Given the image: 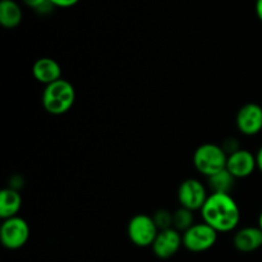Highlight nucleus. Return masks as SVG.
<instances>
[{"mask_svg":"<svg viewBox=\"0 0 262 262\" xmlns=\"http://www.w3.org/2000/svg\"><path fill=\"white\" fill-rule=\"evenodd\" d=\"M200 212L204 223L217 233L232 232L241 220L239 207L229 193H210Z\"/></svg>","mask_w":262,"mask_h":262,"instance_id":"obj_1","label":"nucleus"},{"mask_svg":"<svg viewBox=\"0 0 262 262\" xmlns=\"http://www.w3.org/2000/svg\"><path fill=\"white\" fill-rule=\"evenodd\" d=\"M42 106L49 114L61 115L72 109L76 101V90L67 79L60 78L45 86L42 92Z\"/></svg>","mask_w":262,"mask_h":262,"instance_id":"obj_2","label":"nucleus"},{"mask_svg":"<svg viewBox=\"0 0 262 262\" xmlns=\"http://www.w3.org/2000/svg\"><path fill=\"white\" fill-rule=\"evenodd\" d=\"M228 155L224 148L215 143H204L193 154V165L206 178L227 169Z\"/></svg>","mask_w":262,"mask_h":262,"instance_id":"obj_3","label":"nucleus"},{"mask_svg":"<svg viewBox=\"0 0 262 262\" xmlns=\"http://www.w3.org/2000/svg\"><path fill=\"white\" fill-rule=\"evenodd\" d=\"M159 232L160 230L154 222V217L148 215L138 214L128 223V238L137 247H151Z\"/></svg>","mask_w":262,"mask_h":262,"instance_id":"obj_4","label":"nucleus"},{"mask_svg":"<svg viewBox=\"0 0 262 262\" xmlns=\"http://www.w3.org/2000/svg\"><path fill=\"white\" fill-rule=\"evenodd\" d=\"M183 246L186 250L193 253L209 251L217 241V232L206 223H196L188 230L182 233Z\"/></svg>","mask_w":262,"mask_h":262,"instance_id":"obj_5","label":"nucleus"},{"mask_svg":"<svg viewBox=\"0 0 262 262\" xmlns=\"http://www.w3.org/2000/svg\"><path fill=\"white\" fill-rule=\"evenodd\" d=\"M30 238V227L19 216L5 219L0 227V241L7 250L15 251L22 248Z\"/></svg>","mask_w":262,"mask_h":262,"instance_id":"obj_6","label":"nucleus"},{"mask_svg":"<svg viewBox=\"0 0 262 262\" xmlns=\"http://www.w3.org/2000/svg\"><path fill=\"white\" fill-rule=\"evenodd\" d=\"M209 197L206 186L199 179L189 178L181 183L178 188V201L181 207L188 209L191 211L201 210Z\"/></svg>","mask_w":262,"mask_h":262,"instance_id":"obj_7","label":"nucleus"},{"mask_svg":"<svg viewBox=\"0 0 262 262\" xmlns=\"http://www.w3.org/2000/svg\"><path fill=\"white\" fill-rule=\"evenodd\" d=\"M182 246H183L182 233L174 228H169V229L159 232L151 248H152V252L156 257L161 258V260H168V258H171L178 253Z\"/></svg>","mask_w":262,"mask_h":262,"instance_id":"obj_8","label":"nucleus"},{"mask_svg":"<svg viewBox=\"0 0 262 262\" xmlns=\"http://www.w3.org/2000/svg\"><path fill=\"white\" fill-rule=\"evenodd\" d=\"M235 124L242 135H258L262 130V107L255 102L243 105L237 113Z\"/></svg>","mask_w":262,"mask_h":262,"instance_id":"obj_9","label":"nucleus"},{"mask_svg":"<svg viewBox=\"0 0 262 262\" xmlns=\"http://www.w3.org/2000/svg\"><path fill=\"white\" fill-rule=\"evenodd\" d=\"M257 168L256 155L251 151L239 148L235 152L228 155L227 170L234 177L235 179L247 178Z\"/></svg>","mask_w":262,"mask_h":262,"instance_id":"obj_10","label":"nucleus"},{"mask_svg":"<svg viewBox=\"0 0 262 262\" xmlns=\"http://www.w3.org/2000/svg\"><path fill=\"white\" fill-rule=\"evenodd\" d=\"M233 245L242 253L255 252L262 247V230L258 227L242 228L235 232Z\"/></svg>","mask_w":262,"mask_h":262,"instance_id":"obj_11","label":"nucleus"},{"mask_svg":"<svg viewBox=\"0 0 262 262\" xmlns=\"http://www.w3.org/2000/svg\"><path fill=\"white\" fill-rule=\"evenodd\" d=\"M32 74L36 81L48 86L61 78V68L54 59L40 58L33 64Z\"/></svg>","mask_w":262,"mask_h":262,"instance_id":"obj_12","label":"nucleus"},{"mask_svg":"<svg viewBox=\"0 0 262 262\" xmlns=\"http://www.w3.org/2000/svg\"><path fill=\"white\" fill-rule=\"evenodd\" d=\"M20 207H22V197L19 191L8 187L0 192V217L3 220L18 216Z\"/></svg>","mask_w":262,"mask_h":262,"instance_id":"obj_13","label":"nucleus"},{"mask_svg":"<svg viewBox=\"0 0 262 262\" xmlns=\"http://www.w3.org/2000/svg\"><path fill=\"white\" fill-rule=\"evenodd\" d=\"M22 8L14 0H2L0 2V25L4 28L12 30L18 27L22 22Z\"/></svg>","mask_w":262,"mask_h":262,"instance_id":"obj_14","label":"nucleus"},{"mask_svg":"<svg viewBox=\"0 0 262 262\" xmlns=\"http://www.w3.org/2000/svg\"><path fill=\"white\" fill-rule=\"evenodd\" d=\"M207 181H209V188L210 191H211V193L230 194V192H232L235 183V178L227 170V169L214 174V176L209 177Z\"/></svg>","mask_w":262,"mask_h":262,"instance_id":"obj_15","label":"nucleus"},{"mask_svg":"<svg viewBox=\"0 0 262 262\" xmlns=\"http://www.w3.org/2000/svg\"><path fill=\"white\" fill-rule=\"evenodd\" d=\"M193 224H196V223H194L193 211H191V210L181 207L173 214V228L178 232L184 233Z\"/></svg>","mask_w":262,"mask_h":262,"instance_id":"obj_16","label":"nucleus"},{"mask_svg":"<svg viewBox=\"0 0 262 262\" xmlns=\"http://www.w3.org/2000/svg\"><path fill=\"white\" fill-rule=\"evenodd\" d=\"M154 222L158 225L159 230L169 229V228H173V214L168 210H158V211L154 214Z\"/></svg>","mask_w":262,"mask_h":262,"instance_id":"obj_17","label":"nucleus"},{"mask_svg":"<svg viewBox=\"0 0 262 262\" xmlns=\"http://www.w3.org/2000/svg\"><path fill=\"white\" fill-rule=\"evenodd\" d=\"M22 2L26 7L31 8L40 14L49 13L54 8V5L49 0H22Z\"/></svg>","mask_w":262,"mask_h":262,"instance_id":"obj_18","label":"nucleus"},{"mask_svg":"<svg viewBox=\"0 0 262 262\" xmlns=\"http://www.w3.org/2000/svg\"><path fill=\"white\" fill-rule=\"evenodd\" d=\"M222 147L224 148L227 155H230V154L235 152V151L241 148L239 145H238V141L235 140V138H227V140L224 141V143H223Z\"/></svg>","mask_w":262,"mask_h":262,"instance_id":"obj_19","label":"nucleus"},{"mask_svg":"<svg viewBox=\"0 0 262 262\" xmlns=\"http://www.w3.org/2000/svg\"><path fill=\"white\" fill-rule=\"evenodd\" d=\"M54 8H71L74 7L79 0H49Z\"/></svg>","mask_w":262,"mask_h":262,"instance_id":"obj_20","label":"nucleus"},{"mask_svg":"<svg viewBox=\"0 0 262 262\" xmlns=\"http://www.w3.org/2000/svg\"><path fill=\"white\" fill-rule=\"evenodd\" d=\"M256 163H257V169L262 173V146L256 154Z\"/></svg>","mask_w":262,"mask_h":262,"instance_id":"obj_21","label":"nucleus"},{"mask_svg":"<svg viewBox=\"0 0 262 262\" xmlns=\"http://www.w3.org/2000/svg\"><path fill=\"white\" fill-rule=\"evenodd\" d=\"M256 14L262 22V0H256Z\"/></svg>","mask_w":262,"mask_h":262,"instance_id":"obj_22","label":"nucleus"},{"mask_svg":"<svg viewBox=\"0 0 262 262\" xmlns=\"http://www.w3.org/2000/svg\"><path fill=\"white\" fill-rule=\"evenodd\" d=\"M258 228L262 230V211L260 212V216H258Z\"/></svg>","mask_w":262,"mask_h":262,"instance_id":"obj_23","label":"nucleus"}]
</instances>
